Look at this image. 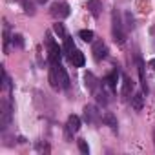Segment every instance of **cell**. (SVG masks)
<instances>
[{"instance_id":"7c38bea8","label":"cell","mask_w":155,"mask_h":155,"mask_svg":"<svg viewBox=\"0 0 155 155\" xmlns=\"http://www.w3.org/2000/svg\"><path fill=\"white\" fill-rule=\"evenodd\" d=\"M102 122H104L106 126H110V128H111L113 131L117 130V117H115V115H113L111 111H106V113L102 115Z\"/></svg>"},{"instance_id":"603a6c76","label":"cell","mask_w":155,"mask_h":155,"mask_svg":"<svg viewBox=\"0 0 155 155\" xmlns=\"http://www.w3.org/2000/svg\"><path fill=\"white\" fill-rule=\"evenodd\" d=\"M148 66H150V68H151V69H153V71H155V58H151V60H150V62H148Z\"/></svg>"},{"instance_id":"30bf717a","label":"cell","mask_w":155,"mask_h":155,"mask_svg":"<svg viewBox=\"0 0 155 155\" xmlns=\"http://www.w3.org/2000/svg\"><path fill=\"white\" fill-rule=\"evenodd\" d=\"M84 84H86V88L91 91V93H95V90H97V79H95V75L93 73H86L84 75Z\"/></svg>"},{"instance_id":"8fae6325","label":"cell","mask_w":155,"mask_h":155,"mask_svg":"<svg viewBox=\"0 0 155 155\" xmlns=\"http://www.w3.org/2000/svg\"><path fill=\"white\" fill-rule=\"evenodd\" d=\"M131 108H133L135 111H140V110L144 108V95H142V93H135V95L131 97Z\"/></svg>"},{"instance_id":"3957f363","label":"cell","mask_w":155,"mask_h":155,"mask_svg":"<svg viewBox=\"0 0 155 155\" xmlns=\"http://www.w3.org/2000/svg\"><path fill=\"white\" fill-rule=\"evenodd\" d=\"M69 13H71V9H69L68 2H62V0H58V2H53V4H51V17H55L57 20L68 18Z\"/></svg>"},{"instance_id":"52a82bcc","label":"cell","mask_w":155,"mask_h":155,"mask_svg":"<svg viewBox=\"0 0 155 155\" xmlns=\"http://www.w3.org/2000/svg\"><path fill=\"white\" fill-rule=\"evenodd\" d=\"M66 130H68V135H69V133H77V131L81 130V117H79V115H69V117H68Z\"/></svg>"},{"instance_id":"277c9868","label":"cell","mask_w":155,"mask_h":155,"mask_svg":"<svg viewBox=\"0 0 155 155\" xmlns=\"http://www.w3.org/2000/svg\"><path fill=\"white\" fill-rule=\"evenodd\" d=\"M46 44H48V51H49V62H51V64L58 62V60H60V48H58V44L51 38L49 33L46 35Z\"/></svg>"},{"instance_id":"7a4b0ae2","label":"cell","mask_w":155,"mask_h":155,"mask_svg":"<svg viewBox=\"0 0 155 155\" xmlns=\"http://www.w3.org/2000/svg\"><path fill=\"white\" fill-rule=\"evenodd\" d=\"M111 24H113V26H111V33H113L115 42H117V44H124V40H126V33H124V29H122V22H120L117 11H113Z\"/></svg>"},{"instance_id":"5bb4252c","label":"cell","mask_w":155,"mask_h":155,"mask_svg":"<svg viewBox=\"0 0 155 155\" xmlns=\"http://www.w3.org/2000/svg\"><path fill=\"white\" fill-rule=\"evenodd\" d=\"M117 77H119V71H113L110 77H106V79H104V82H106V86L110 90H115L117 88Z\"/></svg>"},{"instance_id":"ac0fdd59","label":"cell","mask_w":155,"mask_h":155,"mask_svg":"<svg viewBox=\"0 0 155 155\" xmlns=\"http://www.w3.org/2000/svg\"><path fill=\"white\" fill-rule=\"evenodd\" d=\"M64 49H66V53H71L73 49H75V46H73V38L71 37H64Z\"/></svg>"},{"instance_id":"d6986e66","label":"cell","mask_w":155,"mask_h":155,"mask_svg":"<svg viewBox=\"0 0 155 155\" xmlns=\"http://www.w3.org/2000/svg\"><path fill=\"white\" fill-rule=\"evenodd\" d=\"M11 38H13V44H15L17 48H24V37H22V35H13Z\"/></svg>"},{"instance_id":"44dd1931","label":"cell","mask_w":155,"mask_h":155,"mask_svg":"<svg viewBox=\"0 0 155 155\" xmlns=\"http://www.w3.org/2000/svg\"><path fill=\"white\" fill-rule=\"evenodd\" d=\"M106 97H108V95H106L104 91H102V93H97V102L102 104V106H106V104H108V99H106Z\"/></svg>"},{"instance_id":"e0dca14e","label":"cell","mask_w":155,"mask_h":155,"mask_svg":"<svg viewBox=\"0 0 155 155\" xmlns=\"http://www.w3.org/2000/svg\"><path fill=\"white\" fill-rule=\"evenodd\" d=\"M53 31L60 37V38H64L66 37V29H64V24H60V22H57V24H53Z\"/></svg>"},{"instance_id":"7402d4cb","label":"cell","mask_w":155,"mask_h":155,"mask_svg":"<svg viewBox=\"0 0 155 155\" xmlns=\"http://www.w3.org/2000/svg\"><path fill=\"white\" fill-rule=\"evenodd\" d=\"M124 18H126V28L128 29H133V17L130 13H124Z\"/></svg>"},{"instance_id":"2e32d148","label":"cell","mask_w":155,"mask_h":155,"mask_svg":"<svg viewBox=\"0 0 155 155\" xmlns=\"http://www.w3.org/2000/svg\"><path fill=\"white\" fill-rule=\"evenodd\" d=\"M9 117H11V111L8 108V104H4V111H2V128H6L9 124Z\"/></svg>"},{"instance_id":"6da1fadb","label":"cell","mask_w":155,"mask_h":155,"mask_svg":"<svg viewBox=\"0 0 155 155\" xmlns=\"http://www.w3.org/2000/svg\"><path fill=\"white\" fill-rule=\"evenodd\" d=\"M49 82H51V86H53L55 90H57V88H62V90H68V88H69V77H68L66 69L60 66V62L51 64Z\"/></svg>"},{"instance_id":"8992f818","label":"cell","mask_w":155,"mask_h":155,"mask_svg":"<svg viewBox=\"0 0 155 155\" xmlns=\"http://www.w3.org/2000/svg\"><path fill=\"white\" fill-rule=\"evenodd\" d=\"M84 120H86L88 124H99L101 113L97 111L95 106H86V108H84Z\"/></svg>"},{"instance_id":"9a60e30c","label":"cell","mask_w":155,"mask_h":155,"mask_svg":"<svg viewBox=\"0 0 155 155\" xmlns=\"http://www.w3.org/2000/svg\"><path fill=\"white\" fill-rule=\"evenodd\" d=\"M79 37L84 40V42H93V31L91 29H82V31H79Z\"/></svg>"},{"instance_id":"ba28073f","label":"cell","mask_w":155,"mask_h":155,"mask_svg":"<svg viewBox=\"0 0 155 155\" xmlns=\"http://www.w3.org/2000/svg\"><path fill=\"white\" fill-rule=\"evenodd\" d=\"M69 60H71V64H73L75 68H82V66H84V62H86L84 53H82V51H79V49H73V51L69 53Z\"/></svg>"},{"instance_id":"cb8c5ba5","label":"cell","mask_w":155,"mask_h":155,"mask_svg":"<svg viewBox=\"0 0 155 155\" xmlns=\"http://www.w3.org/2000/svg\"><path fill=\"white\" fill-rule=\"evenodd\" d=\"M35 2H37V4H46L48 0H35Z\"/></svg>"},{"instance_id":"4fadbf2b","label":"cell","mask_w":155,"mask_h":155,"mask_svg":"<svg viewBox=\"0 0 155 155\" xmlns=\"http://www.w3.org/2000/svg\"><path fill=\"white\" fill-rule=\"evenodd\" d=\"M131 91H133V81L130 79V77H124L122 79V95L128 97Z\"/></svg>"},{"instance_id":"5b68a950","label":"cell","mask_w":155,"mask_h":155,"mask_svg":"<svg viewBox=\"0 0 155 155\" xmlns=\"http://www.w3.org/2000/svg\"><path fill=\"white\" fill-rule=\"evenodd\" d=\"M91 53H93V58L95 60H102L108 55V48H106V44L102 40H95L93 42V48H91Z\"/></svg>"},{"instance_id":"ffe728a7","label":"cell","mask_w":155,"mask_h":155,"mask_svg":"<svg viewBox=\"0 0 155 155\" xmlns=\"http://www.w3.org/2000/svg\"><path fill=\"white\" fill-rule=\"evenodd\" d=\"M79 150H81L82 153H86V155L90 153V146H88V142H86L84 139H81V140H79Z\"/></svg>"},{"instance_id":"9c48e42d","label":"cell","mask_w":155,"mask_h":155,"mask_svg":"<svg viewBox=\"0 0 155 155\" xmlns=\"http://www.w3.org/2000/svg\"><path fill=\"white\" fill-rule=\"evenodd\" d=\"M86 8L90 9V13L93 17H99L101 11H102V2H101V0H88V6Z\"/></svg>"}]
</instances>
